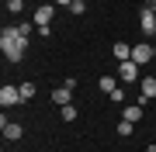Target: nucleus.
<instances>
[{
  "instance_id": "obj_5",
  "label": "nucleus",
  "mask_w": 156,
  "mask_h": 152,
  "mask_svg": "<svg viewBox=\"0 0 156 152\" xmlns=\"http://www.w3.org/2000/svg\"><path fill=\"white\" fill-rule=\"evenodd\" d=\"M139 28H142L146 38H156V14H153V11H146V7H142V21H139Z\"/></svg>"
},
{
  "instance_id": "obj_11",
  "label": "nucleus",
  "mask_w": 156,
  "mask_h": 152,
  "mask_svg": "<svg viewBox=\"0 0 156 152\" xmlns=\"http://www.w3.org/2000/svg\"><path fill=\"white\" fill-rule=\"evenodd\" d=\"M122 118L135 124V121H139V118H142V107H139V104H128V107H125V111H122Z\"/></svg>"
},
{
  "instance_id": "obj_6",
  "label": "nucleus",
  "mask_w": 156,
  "mask_h": 152,
  "mask_svg": "<svg viewBox=\"0 0 156 152\" xmlns=\"http://www.w3.org/2000/svg\"><path fill=\"white\" fill-rule=\"evenodd\" d=\"M139 93H142V104H146V100H153V97H156V76L146 73V76L139 79Z\"/></svg>"
},
{
  "instance_id": "obj_10",
  "label": "nucleus",
  "mask_w": 156,
  "mask_h": 152,
  "mask_svg": "<svg viewBox=\"0 0 156 152\" xmlns=\"http://www.w3.org/2000/svg\"><path fill=\"white\" fill-rule=\"evenodd\" d=\"M111 52H115V59H118V62H128V59H132V45H125V42H115V49H111Z\"/></svg>"
},
{
  "instance_id": "obj_1",
  "label": "nucleus",
  "mask_w": 156,
  "mask_h": 152,
  "mask_svg": "<svg viewBox=\"0 0 156 152\" xmlns=\"http://www.w3.org/2000/svg\"><path fill=\"white\" fill-rule=\"evenodd\" d=\"M0 49H4V59L7 62H21L24 49H28V38L17 31V24H7V28L0 31Z\"/></svg>"
},
{
  "instance_id": "obj_8",
  "label": "nucleus",
  "mask_w": 156,
  "mask_h": 152,
  "mask_svg": "<svg viewBox=\"0 0 156 152\" xmlns=\"http://www.w3.org/2000/svg\"><path fill=\"white\" fill-rule=\"evenodd\" d=\"M69 100H73V86L62 83L59 90H52V104H59V107H62V104H69Z\"/></svg>"
},
{
  "instance_id": "obj_9",
  "label": "nucleus",
  "mask_w": 156,
  "mask_h": 152,
  "mask_svg": "<svg viewBox=\"0 0 156 152\" xmlns=\"http://www.w3.org/2000/svg\"><path fill=\"white\" fill-rule=\"evenodd\" d=\"M21 135H24V128H21L17 121H7V124H4V138H7V142H17Z\"/></svg>"
},
{
  "instance_id": "obj_4",
  "label": "nucleus",
  "mask_w": 156,
  "mask_h": 152,
  "mask_svg": "<svg viewBox=\"0 0 156 152\" xmlns=\"http://www.w3.org/2000/svg\"><path fill=\"white\" fill-rule=\"evenodd\" d=\"M132 62L135 66H146V62H153V45H132Z\"/></svg>"
},
{
  "instance_id": "obj_15",
  "label": "nucleus",
  "mask_w": 156,
  "mask_h": 152,
  "mask_svg": "<svg viewBox=\"0 0 156 152\" xmlns=\"http://www.w3.org/2000/svg\"><path fill=\"white\" fill-rule=\"evenodd\" d=\"M4 4H7L11 14H21V11H24V0H4Z\"/></svg>"
},
{
  "instance_id": "obj_19",
  "label": "nucleus",
  "mask_w": 156,
  "mask_h": 152,
  "mask_svg": "<svg viewBox=\"0 0 156 152\" xmlns=\"http://www.w3.org/2000/svg\"><path fill=\"white\" fill-rule=\"evenodd\" d=\"M146 11H153V14H156V0H146Z\"/></svg>"
},
{
  "instance_id": "obj_21",
  "label": "nucleus",
  "mask_w": 156,
  "mask_h": 152,
  "mask_svg": "<svg viewBox=\"0 0 156 152\" xmlns=\"http://www.w3.org/2000/svg\"><path fill=\"white\" fill-rule=\"evenodd\" d=\"M153 59H156V42H153Z\"/></svg>"
},
{
  "instance_id": "obj_7",
  "label": "nucleus",
  "mask_w": 156,
  "mask_h": 152,
  "mask_svg": "<svg viewBox=\"0 0 156 152\" xmlns=\"http://www.w3.org/2000/svg\"><path fill=\"white\" fill-rule=\"evenodd\" d=\"M52 14H56V4H42L38 11H35V24H38V28H45V24L52 21Z\"/></svg>"
},
{
  "instance_id": "obj_16",
  "label": "nucleus",
  "mask_w": 156,
  "mask_h": 152,
  "mask_svg": "<svg viewBox=\"0 0 156 152\" xmlns=\"http://www.w3.org/2000/svg\"><path fill=\"white\" fill-rule=\"evenodd\" d=\"M35 97V83H21V100H31Z\"/></svg>"
},
{
  "instance_id": "obj_2",
  "label": "nucleus",
  "mask_w": 156,
  "mask_h": 152,
  "mask_svg": "<svg viewBox=\"0 0 156 152\" xmlns=\"http://www.w3.org/2000/svg\"><path fill=\"white\" fill-rule=\"evenodd\" d=\"M118 76H122L125 83H135V79H142V66H135L132 59H128V62H118Z\"/></svg>"
},
{
  "instance_id": "obj_18",
  "label": "nucleus",
  "mask_w": 156,
  "mask_h": 152,
  "mask_svg": "<svg viewBox=\"0 0 156 152\" xmlns=\"http://www.w3.org/2000/svg\"><path fill=\"white\" fill-rule=\"evenodd\" d=\"M108 97H111V104H125V90H122V86H118L115 93H108Z\"/></svg>"
},
{
  "instance_id": "obj_20",
  "label": "nucleus",
  "mask_w": 156,
  "mask_h": 152,
  "mask_svg": "<svg viewBox=\"0 0 156 152\" xmlns=\"http://www.w3.org/2000/svg\"><path fill=\"white\" fill-rule=\"evenodd\" d=\"M52 4H56V7H69L73 0H52Z\"/></svg>"
},
{
  "instance_id": "obj_13",
  "label": "nucleus",
  "mask_w": 156,
  "mask_h": 152,
  "mask_svg": "<svg viewBox=\"0 0 156 152\" xmlns=\"http://www.w3.org/2000/svg\"><path fill=\"white\" fill-rule=\"evenodd\" d=\"M59 111H62V121H76V107L73 104H62Z\"/></svg>"
},
{
  "instance_id": "obj_17",
  "label": "nucleus",
  "mask_w": 156,
  "mask_h": 152,
  "mask_svg": "<svg viewBox=\"0 0 156 152\" xmlns=\"http://www.w3.org/2000/svg\"><path fill=\"white\" fill-rule=\"evenodd\" d=\"M83 11H87V4H83V0H73V4H69V14H76V17H80Z\"/></svg>"
},
{
  "instance_id": "obj_3",
  "label": "nucleus",
  "mask_w": 156,
  "mask_h": 152,
  "mask_svg": "<svg viewBox=\"0 0 156 152\" xmlns=\"http://www.w3.org/2000/svg\"><path fill=\"white\" fill-rule=\"evenodd\" d=\"M0 104H4V107H14V104H24V100H21V86H11V83H7L4 90H0Z\"/></svg>"
},
{
  "instance_id": "obj_14",
  "label": "nucleus",
  "mask_w": 156,
  "mask_h": 152,
  "mask_svg": "<svg viewBox=\"0 0 156 152\" xmlns=\"http://www.w3.org/2000/svg\"><path fill=\"white\" fill-rule=\"evenodd\" d=\"M132 131H135V124L122 118V124H118V135H122V138H128V135H132Z\"/></svg>"
},
{
  "instance_id": "obj_12",
  "label": "nucleus",
  "mask_w": 156,
  "mask_h": 152,
  "mask_svg": "<svg viewBox=\"0 0 156 152\" xmlns=\"http://www.w3.org/2000/svg\"><path fill=\"white\" fill-rule=\"evenodd\" d=\"M97 86H101V90H104V93H115V90H118L115 76H101V79H97Z\"/></svg>"
}]
</instances>
